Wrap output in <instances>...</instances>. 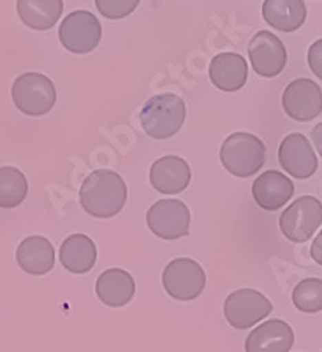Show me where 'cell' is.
I'll return each instance as SVG.
<instances>
[{
    "mask_svg": "<svg viewBox=\"0 0 322 352\" xmlns=\"http://www.w3.org/2000/svg\"><path fill=\"white\" fill-rule=\"evenodd\" d=\"M248 78L247 60L238 53H220L210 64V80L222 92H238Z\"/></svg>",
    "mask_w": 322,
    "mask_h": 352,
    "instance_id": "obj_16",
    "label": "cell"
},
{
    "mask_svg": "<svg viewBox=\"0 0 322 352\" xmlns=\"http://www.w3.org/2000/svg\"><path fill=\"white\" fill-rule=\"evenodd\" d=\"M127 201L124 178L109 169H96L85 178L80 188V203L88 215L111 219L118 215Z\"/></svg>",
    "mask_w": 322,
    "mask_h": 352,
    "instance_id": "obj_1",
    "label": "cell"
},
{
    "mask_svg": "<svg viewBox=\"0 0 322 352\" xmlns=\"http://www.w3.org/2000/svg\"><path fill=\"white\" fill-rule=\"evenodd\" d=\"M96 292L99 300L107 307H124L134 298L136 282L125 270H106L97 278Z\"/></svg>",
    "mask_w": 322,
    "mask_h": 352,
    "instance_id": "obj_18",
    "label": "cell"
},
{
    "mask_svg": "<svg viewBox=\"0 0 322 352\" xmlns=\"http://www.w3.org/2000/svg\"><path fill=\"white\" fill-rule=\"evenodd\" d=\"M294 345V331L287 322L271 319L250 331L245 342L247 352H289Z\"/></svg>",
    "mask_w": 322,
    "mask_h": 352,
    "instance_id": "obj_15",
    "label": "cell"
},
{
    "mask_svg": "<svg viewBox=\"0 0 322 352\" xmlns=\"http://www.w3.org/2000/svg\"><path fill=\"white\" fill-rule=\"evenodd\" d=\"M310 254H312V257H314L315 263L321 264V266H322V231L319 232L317 238H315L314 243H312Z\"/></svg>",
    "mask_w": 322,
    "mask_h": 352,
    "instance_id": "obj_26",
    "label": "cell"
},
{
    "mask_svg": "<svg viewBox=\"0 0 322 352\" xmlns=\"http://www.w3.org/2000/svg\"><path fill=\"white\" fill-rule=\"evenodd\" d=\"M28 194L27 176L17 168H0V208H17Z\"/></svg>",
    "mask_w": 322,
    "mask_h": 352,
    "instance_id": "obj_22",
    "label": "cell"
},
{
    "mask_svg": "<svg viewBox=\"0 0 322 352\" xmlns=\"http://www.w3.org/2000/svg\"><path fill=\"white\" fill-rule=\"evenodd\" d=\"M17 261L28 275H46L55 266V248L48 238L28 236L18 247Z\"/></svg>",
    "mask_w": 322,
    "mask_h": 352,
    "instance_id": "obj_17",
    "label": "cell"
},
{
    "mask_svg": "<svg viewBox=\"0 0 322 352\" xmlns=\"http://www.w3.org/2000/svg\"><path fill=\"white\" fill-rule=\"evenodd\" d=\"M312 141H314L319 155L322 157V122H321V124L315 125L314 129H312Z\"/></svg>",
    "mask_w": 322,
    "mask_h": 352,
    "instance_id": "obj_27",
    "label": "cell"
},
{
    "mask_svg": "<svg viewBox=\"0 0 322 352\" xmlns=\"http://www.w3.org/2000/svg\"><path fill=\"white\" fill-rule=\"evenodd\" d=\"M192 178L191 166L176 155L155 160L150 169V184L160 194H180L189 187Z\"/></svg>",
    "mask_w": 322,
    "mask_h": 352,
    "instance_id": "obj_14",
    "label": "cell"
},
{
    "mask_svg": "<svg viewBox=\"0 0 322 352\" xmlns=\"http://www.w3.org/2000/svg\"><path fill=\"white\" fill-rule=\"evenodd\" d=\"M222 166L238 178H248L266 162V146L257 136L248 132H236L224 141L220 148Z\"/></svg>",
    "mask_w": 322,
    "mask_h": 352,
    "instance_id": "obj_3",
    "label": "cell"
},
{
    "mask_svg": "<svg viewBox=\"0 0 322 352\" xmlns=\"http://www.w3.org/2000/svg\"><path fill=\"white\" fill-rule=\"evenodd\" d=\"M162 285L175 300L191 301L201 296L206 285V275L201 264L189 257H180L164 268Z\"/></svg>",
    "mask_w": 322,
    "mask_h": 352,
    "instance_id": "obj_6",
    "label": "cell"
},
{
    "mask_svg": "<svg viewBox=\"0 0 322 352\" xmlns=\"http://www.w3.org/2000/svg\"><path fill=\"white\" fill-rule=\"evenodd\" d=\"M58 37L67 52L85 55L99 46L103 27L92 12L74 11L60 23Z\"/></svg>",
    "mask_w": 322,
    "mask_h": 352,
    "instance_id": "obj_7",
    "label": "cell"
},
{
    "mask_svg": "<svg viewBox=\"0 0 322 352\" xmlns=\"http://www.w3.org/2000/svg\"><path fill=\"white\" fill-rule=\"evenodd\" d=\"M141 0H96L97 11L107 20H122L136 11Z\"/></svg>",
    "mask_w": 322,
    "mask_h": 352,
    "instance_id": "obj_24",
    "label": "cell"
},
{
    "mask_svg": "<svg viewBox=\"0 0 322 352\" xmlns=\"http://www.w3.org/2000/svg\"><path fill=\"white\" fill-rule=\"evenodd\" d=\"M263 18L270 27L280 32H294L306 20L303 0H264Z\"/></svg>",
    "mask_w": 322,
    "mask_h": 352,
    "instance_id": "obj_20",
    "label": "cell"
},
{
    "mask_svg": "<svg viewBox=\"0 0 322 352\" xmlns=\"http://www.w3.org/2000/svg\"><path fill=\"white\" fill-rule=\"evenodd\" d=\"M283 111L296 122H310L322 113V90L315 81L298 78L290 81L282 96Z\"/></svg>",
    "mask_w": 322,
    "mask_h": 352,
    "instance_id": "obj_10",
    "label": "cell"
},
{
    "mask_svg": "<svg viewBox=\"0 0 322 352\" xmlns=\"http://www.w3.org/2000/svg\"><path fill=\"white\" fill-rule=\"evenodd\" d=\"M308 65L319 80H322V39L315 41L308 50Z\"/></svg>",
    "mask_w": 322,
    "mask_h": 352,
    "instance_id": "obj_25",
    "label": "cell"
},
{
    "mask_svg": "<svg viewBox=\"0 0 322 352\" xmlns=\"http://www.w3.org/2000/svg\"><path fill=\"white\" fill-rule=\"evenodd\" d=\"M187 108L180 96L160 94L153 96L143 104L140 122L143 131L153 140H169L182 129Z\"/></svg>",
    "mask_w": 322,
    "mask_h": 352,
    "instance_id": "obj_2",
    "label": "cell"
},
{
    "mask_svg": "<svg viewBox=\"0 0 322 352\" xmlns=\"http://www.w3.org/2000/svg\"><path fill=\"white\" fill-rule=\"evenodd\" d=\"M17 11L23 25L34 30H50L62 16V0H17Z\"/></svg>",
    "mask_w": 322,
    "mask_h": 352,
    "instance_id": "obj_21",
    "label": "cell"
},
{
    "mask_svg": "<svg viewBox=\"0 0 322 352\" xmlns=\"http://www.w3.org/2000/svg\"><path fill=\"white\" fill-rule=\"evenodd\" d=\"M252 196L261 208L266 212H275L282 208L294 196V184L289 180V176L270 169L255 178L252 185Z\"/></svg>",
    "mask_w": 322,
    "mask_h": 352,
    "instance_id": "obj_13",
    "label": "cell"
},
{
    "mask_svg": "<svg viewBox=\"0 0 322 352\" xmlns=\"http://www.w3.org/2000/svg\"><path fill=\"white\" fill-rule=\"evenodd\" d=\"M322 224V203L314 196H301L280 217V231L287 240L305 243Z\"/></svg>",
    "mask_w": 322,
    "mask_h": 352,
    "instance_id": "obj_5",
    "label": "cell"
},
{
    "mask_svg": "<svg viewBox=\"0 0 322 352\" xmlns=\"http://www.w3.org/2000/svg\"><path fill=\"white\" fill-rule=\"evenodd\" d=\"M147 224L155 236L162 240H178L189 234L191 212L187 204L178 199L157 201L148 210Z\"/></svg>",
    "mask_w": 322,
    "mask_h": 352,
    "instance_id": "obj_9",
    "label": "cell"
},
{
    "mask_svg": "<svg viewBox=\"0 0 322 352\" xmlns=\"http://www.w3.org/2000/svg\"><path fill=\"white\" fill-rule=\"evenodd\" d=\"M97 247L87 234H71L60 247V263L67 272L83 275L96 266Z\"/></svg>",
    "mask_w": 322,
    "mask_h": 352,
    "instance_id": "obj_19",
    "label": "cell"
},
{
    "mask_svg": "<svg viewBox=\"0 0 322 352\" xmlns=\"http://www.w3.org/2000/svg\"><path fill=\"white\" fill-rule=\"evenodd\" d=\"M292 303L299 312L317 314L322 310V280L305 278L292 291Z\"/></svg>",
    "mask_w": 322,
    "mask_h": 352,
    "instance_id": "obj_23",
    "label": "cell"
},
{
    "mask_svg": "<svg viewBox=\"0 0 322 352\" xmlns=\"http://www.w3.org/2000/svg\"><path fill=\"white\" fill-rule=\"evenodd\" d=\"M271 310V301L254 289H238L224 303V316L235 329L252 328L270 316Z\"/></svg>",
    "mask_w": 322,
    "mask_h": 352,
    "instance_id": "obj_8",
    "label": "cell"
},
{
    "mask_svg": "<svg viewBox=\"0 0 322 352\" xmlns=\"http://www.w3.org/2000/svg\"><path fill=\"white\" fill-rule=\"evenodd\" d=\"M279 162L283 171H287L298 180L310 178L319 168L317 155L312 148L310 141L299 132L283 138L279 148Z\"/></svg>",
    "mask_w": 322,
    "mask_h": 352,
    "instance_id": "obj_12",
    "label": "cell"
},
{
    "mask_svg": "<svg viewBox=\"0 0 322 352\" xmlns=\"http://www.w3.org/2000/svg\"><path fill=\"white\" fill-rule=\"evenodd\" d=\"M248 58L255 74L261 78H275L286 69L287 50L275 34L261 30L252 37Z\"/></svg>",
    "mask_w": 322,
    "mask_h": 352,
    "instance_id": "obj_11",
    "label": "cell"
},
{
    "mask_svg": "<svg viewBox=\"0 0 322 352\" xmlns=\"http://www.w3.org/2000/svg\"><path fill=\"white\" fill-rule=\"evenodd\" d=\"M11 97L21 113L28 116H43L55 106L56 90L48 76L41 72H25L12 83Z\"/></svg>",
    "mask_w": 322,
    "mask_h": 352,
    "instance_id": "obj_4",
    "label": "cell"
}]
</instances>
